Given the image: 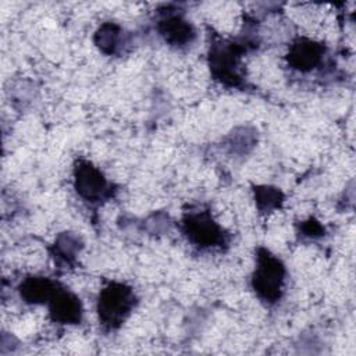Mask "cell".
I'll return each instance as SVG.
<instances>
[{"label": "cell", "mask_w": 356, "mask_h": 356, "mask_svg": "<svg viewBox=\"0 0 356 356\" xmlns=\"http://www.w3.org/2000/svg\"><path fill=\"white\" fill-rule=\"evenodd\" d=\"M285 280L282 263L268 252H260L257 256V267L253 275V288L257 295L268 302L280 298Z\"/></svg>", "instance_id": "1"}, {"label": "cell", "mask_w": 356, "mask_h": 356, "mask_svg": "<svg viewBox=\"0 0 356 356\" xmlns=\"http://www.w3.org/2000/svg\"><path fill=\"white\" fill-rule=\"evenodd\" d=\"M134 306V293L122 284H110L99 296V317L103 324L114 327L124 321Z\"/></svg>", "instance_id": "2"}, {"label": "cell", "mask_w": 356, "mask_h": 356, "mask_svg": "<svg viewBox=\"0 0 356 356\" xmlns=\"http://www.w3.org/2000/svg\"><path fill=\"white\" fill-rule=\"evenodd\" d=\"M75 188L83 199L99 200L107 193L108 185L97 168L82 163L75 170Z\"/></svg>", "instance_id": "3"}, {"label": "cell", "mask_w": 356, "mask_h": 356, "mask_svg": "<svg viewBox=\"0 0 356 356\" xmlns=\"http://www.w3.org/2000/svg\"><path fill=\"white\" fill-rule=\"evenodd\" d=\"M186 231L191 239L202 246H213L222 239V231L220 227L207 214L203 213L189 217L186 222Z\"/></svg>", "instance_id": "4"}, {"label": "cell", "mask_w": 356, "mask_h": 356, "mask_svg": "<svg viewBox=\"0 0 356 356\" xmlns=\"http://www.w3.org/2000/svg\"><path fill=\"white\" fill-rule=\"evenodd\" d=\"M49 303L50 313L54 320L65 324H74L81 320L82 309L79 299L71 292L57 289Z\"/></svg>", "instance_id": "5"}, {"label": "cell", "mask_w": 356, "mask_h": 356, "mask_svg": "<svg viewBox=\"0 0 356 356\" xmlns=\"http://www.w3.org/2000/svg\"><path fill=\"white\" fill-rule=\"evenodd\" d=\"M211 70L221 82L236 83L239 79V56L234 47H222L213 51Z\"/></svg>", "instance_id": "6"}, {"label": "cell", "mask_w": 356, "mask_h": 356, "mask_svg": "<svg viewBox=\"0 0 356 356\" xmlns=\"http://www.w3.org/2000/svg\"><path fill=\"white\" fill-rule=\"evenodd\" d=\"M321 56V44L309 39H299L289 50V63L299 71H309L320 63Z\"/></svg>", "instance_id": "7"}, {"label": "cell", "mask_w": 356, "mask_h": 356, "mask_svg": "<svg viewBox=\"0 0 356 356\" xmlns=\"http://www.w3.org/2000/svg\"><path fill=\"white\" fill-rule=\"evenodd\" d=\"M159 29L165 42L174 46H184L193 38V29L191 24L178 15H171L163 19Z\"/></svg>", "instance_id": "8"}, {"label": "cell", "mask_w": 356, "mask_h": 356, "mask_svg": "<svg viewBox=\"0 0 356 356\" xmlns=\"http://www.w3.org/2000/svg\"><path fill=\"white\" fill-rule=\"evenodd\" d=\"M56 291L54 282L42 277L28 278L21 285V296L29 303L49 302Z\"/></svg>", "instance_id": "9"}, {"label": "cell", "mask_w": 356, "mask_h": 356, "mask_svg": "<svg viewBox=\"0 0 356 356\" xmlns=\"http://www.w3.org/2000/svg\"><path fill=\"white\" fill-rule=\"evenodd\" d=\"M120 28L114 24H104L96 33V44L102 51L111 54L115 51L120 43Z\"/></svg>", "instance_id": "10"}, {"label": "cell", "mask_w": 356, "mask_h": 356, "mask_svg": "<svg viewBox=\"0 0 356 356\" xmlns=\"http://www.w3.org/2000/svg\"><path fill=\"white\" fill-rule=\"evenodd\" d=\"M256 202L261 210H273L281 202V193L275 188L263 186L256 191Z\"/></svg>", "instance_id": "11"}]
</instances>
